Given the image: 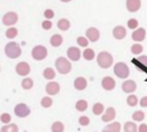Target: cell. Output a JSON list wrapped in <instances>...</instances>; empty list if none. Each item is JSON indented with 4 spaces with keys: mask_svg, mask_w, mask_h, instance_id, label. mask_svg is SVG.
Returning <instances> with one entry per match:
<instances>
[{
    "mask_svg": "<svg viewBox=\"0 0 147 132\" xmlns=\"http://www.w3.org/2000/svg\"><path fill=\"white\" fill-rule=\"evenodd\" d=\"M67 55L71 61H78L80 57V51L78 47H69L67 51Z\"/></svg>",
    "mask_w": 147,
    "mask_h": 132,
    "instance_id": "obj_11",
    "label": "cell"
},
{
    "mask_svg": "<svg viewBox=\"0 0 147 132\" xmlns=\"http://www.w3.org/2000/svg\"><path fill=\"white\" fill-rule=\"evenodd\" d=\"M102 111H103V104H102V103L98 102V103H95V104L93 106V114H95V115H101Z\"/></svg>",
    "mask_w": 147,
    "mask_h": 132,
    "instance_id": "obj_31",
    "label": "cell"
},
{
    "mask_svg": "<svg viewBox=\"0 0 147 132\" xmlns=\"http://www.w3.org/2000/svg\"><path fill=\"white\" fill-rule=\"evenodd\" d=\"M76 109L78 111H85L87 109V102L85 100H78L76 102Z\"/></svg>",
    "mask_w": 147,
    "mask_h": 132,
    "instance_id": "obj_27",
    "label": "cell"
},
{
    "mask_svg": "<svg viewBox=\"0 0 147 132\" xmlns=\"http://www.w3.org/2000/svg\"><path fill=\"white\" fill-rule=\"evenodd\" d=\"M126 102H127V104H129L130 107H134V106H137V103H138V98H137L136 95H130V96H127Z\"/></svg>",
    "mask_w": 147,
    "mask_h": 132,
    "instance_id": "obj_33",
    "label": "cell"
},
{
    "mask_svg": "<svg viewBox=\"0 0 147 132\" xmlns=\"http://www.w3.org/2000/svg\"><path fill=\"white\" fill-rule=\"evenodd\" d=\"M102 87L105 88V90H107V91H111V90H114V87H115V80L111 78V77H109V76H107V77H105L103 79H102Z\"/></svg>",
    "mask_w": 147,
    "mask_h": 132,
    "instance_id": "obj_17",
    "label": "cell"
},
{
    "mask_svg": "<svg viewBox=\"0 0 147 132\" xmlns=\"http://www.w3.org/2000/svg\"><path fill=\"white\" fill-rule=\"evenodd\" d=\"M138 21L136 20V18H130L129 21H127V26H129V29H132V30H137V28H138Z\"/></svg>",
    "mask_w": 147,
    "mask_h": 132,
    "instance_id": "obj_36",
    "label": "cell"
},
{
    "mask_svg": "<svg viewBox=\"0 0 147 132\" xmlns=\"http://www.w3.org/2000/svg\"><path fill=\"white\" fill-rule=\"evenodd\" d=\"M62 42H63V37L61 34L56 33V34H53L51 37V45L53 47H59V46L62 45Z\"/></svg>",
    "mask_w": 147,
    "mask_h": 132,
    "instance_id": "obj_21",
    "label": "cell"
},
{
    "mask_svg": "<svg viewBox=\"0 0 147 132\" xmlns=\"http://www.w3.org/2000/svg\"><path fill=\"white\" fill-rule=\"evenodd\" d=\"M47 56V48L44 47L42 45H38V46H34L33 49H32V57L37 61H40V60H44L45 57Z\"/></svg>",
    "mask_w": 147,
    "mask_h": 132,
    "instance_id": "obj_5",
    "label": "cell"
},
{
    "mask_svg": "<svg viewBox=\"0 0 147 132\" xmlns=\"http://www.w3.org/2000/svg\"><path fill=\"white\" fill-rule=\"evenodd\" d=\"M86 38H87L90 41H92V42L98 41L99 38H100V32H99V30H98L96 28H90V29H87V31H86Z\"/></svg>",
    "mask_w": 147,
    "mask_h": 132,
    "instance_id": "obj_9",
    "label": "cell"
},
{
    "mask_svg": "<svg viewBox=\"0 0 147 132\" xmlns=\"http://www.w3.org/2000/svg\"><path fill=\"white\" fill-rule=\"evenodd\" d=\"M42 75H44V78H46V79H53L55 77V71L52 68H46L44 70Z\"/></svg>",
    "mask_w": 147,
    "mask_h": 132,
    "instance_id": "obj_26",
    "label": "cell"
},
{
    "mask_svg": "<svg viewBox=\"0 0 147 132\" xmlns=\"http://www.w3.org/2000/svg\"><path fill=\"white\" fill-rule=\"evenodd\" d=\"M119 130H121V124L118 122H114V123L105 126L102 132H119Z\"/></svg>",
    "mask_w": 147,
    "mask_h": 132,
    "instance_id": "obj_20",
    "label": "cell"
},
{
    "mask_svg": "<svg viewBox=\"0 0 147 132\" xmlns=\"http://www.w3.org/2000/svg\"><path fill=\"white\" fill-rule=\"evenodd\" d=\"M44 15H45L46 18H53L54 17V11L52 9H46L44 11Z\"/></svg>",
    "mask_w": 147,
    "mask_h": 132,
    "instance_id": "obj_41",
    "label": "cell"
},
{
    "mask_svg": "<svg viewBox=\"0 0 147 132\" xmlns=\"http://www.w3.org/2000/svg\"><path fill=\"white\" fill-rule=\"evenodd\" d=\"M115 116H116L115 109L111 108V107H109V108L106 110L105 115H102V121H103V122H110V121H113V119L115 118Z\"/></svg>",
    "mask_w": 147,
    "mask_h": 132,
    "instance_id": "obj_18",
    "label": "cell"
},
{
    "mask_svg": "<svg viewBox=\"0 0 147 132\" xmlns=\"http://www.w3.org/2000/svg\"><path fill=\"white\" fill-rule=\"evenodd\" d=\"M145 37H146V31L142 28H138L137 30H134L132 32V39L134 41H142L145 39Z\"/></svg>",
    "mask_w": 147,
    "mask_h": 132,
    "instance_id": "obj_16",
    "label": "cell"
},
{
    "mask_svg": "<svg viewBox=\"0 0 147 132\" xmlns=\"http://www.w3.org/2000/svg\"><path fill=\"white\" fill-rule=\"evenodd\" d=\"M142 46L140 45V44H134V45H132L131 46V52L133 53V54H140L141 52H142Z\"/></svg>",
    "mask_w": 147,
    "mask_h": 132,
    "instance_id": "obj_35",
    "label": "cell"
},
{
    "mask_svg": "<svg viewBox=\"0 0 147 132\" xmlns=\"http://www.w3.org/2000/svg\"><path fill=\"white\" fill-rule=\"evenodd\" d=\"M138 127L133 122H126L124 124V131L125 132H137Z\"/></svg>",
    "mask_w": 147,
    "mask_h": 132,
    "instance_id": "obj_23",
    "label": "cell"
},
{
    "mask_svg": "<svg viewBox=\"0 0 147 132\" xmlns=\"http://www.w3.org/2000/svg\"><path fill=\"white\" fill-rule=\"evenodd\" d=\"M79 124H80V125H84V126L88 125V124H90V118L86 117V116H82V117L79 118Z\"/></svg>",
    "mask_w": 147,
    "mask_h": 132,
    "instance_id": "obj_40",
    "label": "cell"
},
{
    "mask_svg": "<svg viewBox=\"0 0 147 132\" xmlns=\"http://www.w3.org/2000/svg\"><path fill=\"white\" fill-rule=\"evenodd\" d=\"M57 28L61 30V31H67L69 28H70V22L65 18H61L59 22H57Z\"/></svg>",
    "mask_w": 147,
    "mask_h": 132,
    "instance_id": "obj_22",
    "label": "cell"
},
{
    "mask_svg": "<svg viewBox=\"0 0 147 132\" xmlns=\"http://www.w3.org/2000/svg\"><path fill=\"white\" fill-rule=\"evenodd\" d=\"M17 36V29L16 28H9L7 31H6V37L9 38V39H13Z\"/></svg>",
    "mask_w": 147,
    "mask_h": 132,
    "instance_id": "obj_30",
    "label": "cell"
},
{
    "mask_svg": "<svg viewBox=\"0 0 147 132\" xmlns=\"http://www.w3.org/2000/svg\"><path fill=\"white\" fill-rule=\"evenodd\" d=\"M114 72L117 77L119 78H127L129 75H130V70H129V67L124 63V62H118L115 64L114 67Z\"/></svg>",
    "mask_w": 147,
    "mask_h": 132,
    "instance_id": "obj_4",
    "label": "cell"
},
{
    "mask_svg": "<svg viewBox=\"0 0 147 132\" xmlns=\"http://www.w3.org/2000/svg\"><path fill=\"white\" fill-rule=\"evenodd\" d=\"M140 106H141V107H147V96H144V98L140 100Z\"/></svg>",
    "mask_w": 147,
    "mask_h": 132,
    "instance_id": "obj_43",
    "label": "cell"
},
{
    "mask_svg": "<svg viewBox=\"0 0 147 132\" xmlns=\"http://www.w3.org/2000/svg\"><path fill=\"white\" fill-rule=\"evenodd\" d=\"M75 87H76V90H78V91H83V90H85L86 88V85H87V81H86V79L84 78V77H77L76 79H75Z\"/></svg>",
    "mask_w": 147,
    "mask_h": 132,
    "instance_id": "obj_19",
    "label": "cell"
},
{
    "mask_svg": "<svg viewBox=\"0 0 147 132\" xmlns=\"http://www.w3.org/2000/svg\"><path fill=\"white\" fill-rule=\"evenodd\" d=\"M113 36H114V38L121 40L126 36V29L124 26H122V25L115 26L114 30H113Z\"/></svg>",
    "mask_w": 147,
    "mask_h": 132,
    "instance_id": "obj_13",
    "label": "cell"
},
{
    "mask_svg": "<svg viewBox=\"0 0 147 132\" xmlns=\"http://www.w3.org/2000/svg\"><path fill=\"white\" fill-rule=\"evenodd\" d=\"M132 118H133L134 121H139V122H140V121H142V119L145 118V114H144L142 111H140V110H139V111H134L133 115H132Z\"/></svg>",
    "mask_w": 147,
    "mask_h": 132,
    "instance_id": "obj_37",
    "label": "cell"
},
{
    "mask_svg": "<svg viewBox=\"0 0 147 132\" xmlns=\"http://www.w3.org/2000/svg\"><path fill=\"white\" fill-rule=\"evenodd\" d=\"M0 119H1V122H2V123L7 124V123H9V122H10L11 117H10V115H9V114H6V112H5V114H2V115H1V118H0Z\"/></svg>",
    "mask_w": 147,
    "mask_h": 132,
    "instance_id": "obj_39",
    "label": "cell"
},
{
    "mask_svg": "<svg viewBox=\"0 0 147 132\" xmlns=\"http://www.w3.org/2000/svg\"><path fill=\"white\" fill-rule=\"evenodd\" d=\"M55 67L57 69V71L62 75H65V73H69L70 70H71V63L69 62V60H67L65 57L61 56V57H57L56 61H55Z\"/></svg>",
    "mask_w": 147,
    "mask_h": 132,
    "instance_id": "obj_3",
    "label": "cell"
},
{
    "mask_svg": "<svg viewBox=\"0 0 147 132\" xmlns=\"http://www.w3.org/2000/svg\"><path fill=\"white\" fill-rule=\"evenodd\" d=\"M17 20H18V16H17L16 13H14V11H8V13H6V14L3 15V17H2V23H3L5 25L9 26V25L16 24Z\"/></svg>",
    "mask_w": 147,
    "mask_h": 132,
    "instance_id": "obj_6",
    "label": "cell"
},
{
    "mask_svg": "<svg viewBox=\"0 0 147 132\" xmlns=\"http://www.w3.org/2000/svg\"><path fill=\"white\" fill-rule=\"evenodd\" d=\"M32 86H33V81L31 78H24L22 80V87L24 90H30Z\"/></svg>",
    "mask_w": 147,
    "mask_h": 132,
    "instance_id": "obj_29",
    "label": "cell"
},
{
    "mask_svg": "<svg viewBox=\"0 0 147 132\" xmlns=\"http://www.w3.org/2000/svg\"><path fill=\"white\" fill-rule=\"evenodd\" d=\"M18 127L16 124H9V125H3L1 127V132H17Z\"/></svg>",
    "mask_w": 147,
    "mask_h": 132,
    "instance_id": "obj_25",
    "label": "cell"
},
{
    "mask_svg": "<svg viewBox=\"0 0 147 132\" xmlns=\"http://www.w3.org/2000/svg\"><path fill=\"white\" fill-rule=\"evenodd\" d=\"M62 2H69V1H71V0H61Z\"/></svg>",
    "mask_w": 147,
    "mask_h": 132,
    "instance_id": "obj_44",
    "label": "cell"
},
{
    "mask_svg": "<svg viewBox=\"0 0 147 132\" xmlns=\"http://www.w3.org/2000/svg\"><path fill=\"white\" fill-rule=\"evenodd\" d=\"M132 63L144 72H147V55H140L138 59H132Z\"/></svg>",
    "mask_w": 147,
    "mask_h": 132,
    "instance_id": "obj_7",
    "label": "cell"
},
{
    "mask_svg": "<svg viewBox=\"0 0 147 132\" xmlns=\"http://www.w3.org/2000/svg\"><path fill=\"white\" fill-rule=\"evenodd\" d=\"M88 42H90V40L87 38H85V37H78L77 38V44L79 46H82V47H87Z\"/></svg>",
    "mask_w": 147,
    "mask_h": 132,
    "instance_id": "obj_34",
    "label": "cell"
},
{
    "mask_svg": "<svg viewBox=\"0 0 147 132\" xmlns=\"http://www.w3.org/2000/svg\"><path fill=\"white\" fill-rule=\"evenodd\" d=\"M136 88H137V84L133 80H125L122 84V90L125 93H132L136 91Z\"/></svg>",
    "mask_w": 147,
    "mask_h": 132,
    "instance_id": "obj_14",
    "label": "cell"
},
{
    "mask_svg": "<svg viewBox=\"0 0 147 132\" xmlns=\"http://www.w3.org/2000/svg\"><path fill=\"white\" fill-rule=\"evenodd\" d=\"M64 130V125L61 122H54L52 125V131L53 132H63Z\"/></svg>",
    "mask_w": 147,
    "mask_h": 132,
    "instance_id": "obj_28",
    "label": "cell"
},
{
    "mask_svg": "<svg viewBox=\"0 0 147 132\" xmlns=\"http://www.w3.org/2000/svg\"><path fill=\"white\" fill-rule=\"evenodd\" d=\"M5 53L6 55L9 57V59H17L21 54H22V51H21V47L17 42H14V41H10L6 45L5 47Z\"/></svg>",
    "mask_w": 147,
    "mask_h": 132,
    "instance_id": "obj_1",
    "label": "cell"
},
{
    "mask_svg": "<svg viewBox=\"0 0 147 132\" xmlns=\"http://www.w3.org/2000/svg\"><path fill=\"white\" fill-rule=\"evenodd\" d=\"M141 7V0H126V9L131 13H136Z\"/></svg>",
    "mask_w": 147,
    "mask_h": 132,
    "instance_id": "obj_10",
    "label": "cell"
},
{
    "mask_svg": "<svg viewBox=\"0 0 147 132\" xmlns=\"http://www.w3.org/2000/svg\"><path fill=\"white\" fill-rule=\"evenodd\" d=\"M59 91H60V85L56 81H49L46 85V92L49 95H55L59 93Z\"/></svg>",
    "mask_w": 147,
    "mask_h": 132,
    "instance_id": "obj_15",
    "label": "cell"
},
{
    "mask_svg": "<svg viewBox=\"0 0 147 132\" xmlns=\"http://www.w3.org/2000/svg\"><path fill=\"white\" fill-rule=\"evenodd\" d=\"M41 26H42V29H44V30H49V29H52L53 24H52V22H51V21L45 20V21L41 23Z\"/></svg>",
    "mask_w": 147,
    "mask_h": 132,
    "instance_id": "obj_38",
    "label": "cell"
},
{
    "mask_svg": "<svg viewBox=\"0 0 147 132\" xmlns=\"http://www.w3.org/2000/svg\"><path fill=\"white\" fill-rule=\"evenodd\" d=\"M146 81H147V78H146Z\"/></svg>",
    "mask_w": 147,
    "mask_h": 132,
    "instance_id": "obj_45",
    "label": "cell"
},
{
    "mask_svg": "<svg viewBox=\"0 0 147 132\" xmlns=\"http://www.w3.org/2000/svg\"><path fill=\"white\" fill-rule=\"evenodd\" d=\"M14 111H15V115L17 117H26L30 114V108L25 103H18L15 107Z\"/></svg>",
    "mask_w": 147,
    "mask_h": 132,
    "instance_id": "obj_8",
    "label": "cell"
},
{
    "mask_svg": "<svg viewBox=\"0 0 147 132\" xmlns=\"http://www.w3.org/2000/svg\"><path fill=\"white\" fill-rule=\"evenodd\" d=\"M83 56H84V59H85V60L91 61V60H93V59H94L95 53H94V51H93V49H91V48H86V49L84 51V53H83Z\"/></svg>",
    "mask_w": 147,
    "mask_h": 132,
    "instance_id": "obj_24",
    "label": "cell"
},
{
    "mask_svg": "<svg viewBox=\"0 0 147 132\" xmlns=\"http://www.w3.org/2000/svg\"><path fill=\"white\" fill-rule=\"evenodd\" d=\"M16 72L20 76H26L30 72V65L26 62H20L16 65Z\"/></svg>",
    "mask_w": 147,
    "mask_h": 132,
    "instance_id": "obj_12",
    "label": "cell"
},
{
    "mask_svg": "<svg viewBox=\"0 0 147 132\" xmlns=\"http://www.w3.org/2000/svg\"><path fill=\"white\" fill-rule=\"evenodd\" d=\"M113 56L110 53L108 52H100L96 56V62H98V65L101 67L102 69H107L109 68L111 64H113Z\"/></svg>",
    "mask_w": 147,
    "mask_h": 132,
    "instance_id": "obj_2",
    "label": "cell"
},
{
    "mask_svg": "<svg viewBox=\"0 0 147 132\" xmlns=\"http://www.w3.org/2000/svg\"><path fill=\"white\" fill-rule=\"evenodd\" d=\"M41 106L44 107V108H49L51 106H52V103H53V100L49 98V96H45V98H42L41 99Z\"/></svg>",
    "mask_w": 147,
    "mask_h": 132,
    "instance_id": "obj_32",
    "label": "cell"
},
{
    "mask_svg": "<svg viewBox=\"0 0 147 132\" xmlns=\"http://www.w3.org/2000/svg\"><path fill=\"white\" fill-rule=\"evenodd\" d=\"M139 132H147V124H140L138 127Z\"/></svg>",
    "mask_w": 147,
    "mask_h": 132,
    "instance_id": "obj_42",
    "label": "cell"
}]
</instances>
